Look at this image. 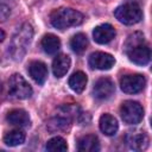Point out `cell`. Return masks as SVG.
I'll return each mask as SVG.
<instances>
[{"mask_svg": "<svg viewBox=\"0 0 152 152\" xmlns=\"http://www.w3.org/2000/svg\"><path fill=\"white\" fill-rule=\"evenodd\" d=\"M8 124L17 127H26L30 125V116L24 109H13L6 116Z\"/></svg>", "mask_w": 152, "mask_h": 152, "instance_id": "15", "label": "cell"}, {"mask_svg": "<svg viewBox=\"0 0 152 152\" xmlns=\"http://www.w3.org/2000/svg\"><path fill=\"white\" fill-rule=\"evenodd\" d=\"M145 84H146V80L140 74L125 75L120 80V87L122 91L127 94H135L141 91L145 88Z\"/></svg>", "mask_w": 152, "mask_h": 152, "instance_id": "7", "label": "cell"}, {"mask_svg": "<svg viewBox=\"0 0 152 152\" xmlns=\"http://www.w3.org/2000/svg\"><path fill=\"white\" fill-rule=\"evenodd\" d=\"M45 148L51 152H63L68 150V145L62 137H55L46 142Z\"/></svg>", "mask_w": 152, "mask_h": 152, "instance_id": "22", "label": "cell"}, {"mask_svg": "<svg viewBox=\"0 0 152 152\" xmlns=\"http://www.w3.org/2000/svg\"><path fill=\"white\" fill-rule=\"evenodd\" d=\"M10 12H11V11H10V8H8L6 5L2 4V5L0 6V17H1V20H2V21H5V20L7 19V17L10 15Z\"/></svg>", "mask_w": 152, "mask_h": 152, "instance_id": "23", "label": "cell"}, {"mask_svg": "<svg viewBox=\"0 0 152 152\" xmlns=\"http://www.w3.org/2000/svg\"><path fill=\"white\" fill-rule=\"evenodd\" d=\"M114 90L115 88H114V83L112 82V80L107 77H102L95 82L94 88H93V94L99 100H107L114 94Z\"/></svg>", "mask_w": 152, "mask_h": 152, "instance_id": "10", "label": "cell"}, {"mask_svg": "<svg viewBox=\"0 0 152 152\" xmlns=\"http://www.w3.org/2000/svg\"><path fill=\"white\" fill-rule=\"evenodd\" d=\"M32 37H33V30L32 26L28 24H23L17 30V32L12 37L11 45L8 49V52L14 61H20L25 56L27 48L32 40Z\"/></svg>", "mask_w": 152, "mask_h": 152, "instance_id": "2", "label": "cell"}, {"mask_svg": "<svg viewBox=\"0 0 152 152\" xmlns=\"http://www.w3.org/2000/svg\"><path fill=\"white\" fill-rule=\"evenodd\" d=\"M114 15L120 23L125 25H133L142 19V11L135 2H126L116 7V10L114 11Z\"/></svg>", "mask_w": 152, "mask_h": 152, "instance_id": "4", "label": "cell"}, {"mask_svg": "<svg viewBox=\"0 0 152 152\" xmlns=\"http://www.w3.org/2000/svg\"><path fill=\"white\" fill-rule=\"evenodd\" d=\"M0 32H1V42H4V39H5V32H4V30H0Z\"/></svg>", "mask_w": 152, "mask_h": 152, "instance_id": "24", "label": "cell"}, {"mask_svg": "<svg viewBox=\"0 0 152 152\" xmlns=\"http://www.w3.org/2000/svg\"><path fill=\"white\" fill-rule=\"evenodd\" d=\"M72 119L69 118L68 115L59 113L57 116L50 119L46 124V128L50 132H59V131H68L71 126Z\"/></svg>", "mask_w": 152, "mask_h": 152, "instance_id": "13", "label": "cell"}, {"mask_svg": "<svg viewBox=\"0 0 152 152\" xmlns=\"http://www.w3.org/2000/svg\"><path fill=\"white\" fill-rule=\"evenodd\" d=\"M125 139H126L128 147L134 151H142L148 146V137L146 135L145 132L139 131V129L129 131L126 134Z\"/></svg>", "mask_w": 152, "mask_h": 152, "instance_id": "9", "label": "cell"}, {"mask_svg": "<svg viewBox=\"0 0 152 152\" xmlns=\"http://www.w3.org/2000/svg\"><path fill=\"white\" fill-rule=\"evenodd\" d=\"M42 48L48 55H55L61 48V40L57 36L48 33L42 39Z\"/></svg>", "mask_w": 152, "mask_h": 152, "instance_id": "18", "label": "cell"}, {"mask_svg": "<svg viewBox=\"0 0 152 152\" xmlns=\"http://www.w3.org/2000/svg\"><path fill=\"white\" fill-rule=\"evenodd\" d=\"M77 150L80 152H97L100 150V142L96 135L87 134L77 140Z\"/></svg>", "mask_w": 152, "mask_h": 152, "instance_id": "14", "label": "cell"}, {"mask_svg": "<svg viewBox=\"0 0 152 152\" xmlns=\"http://www.w3.org/2000/svg\"><path fill=\"white\" fill-rule=\"evenodd\" d=\"M151 127H152V119H151Z\"/></svg>", "mask_w": 152, "mask_h": 152, "instance_id": "25", "label": "cell"}, {"mask_svg": "<svg viewBox=\"0 0 152 152\" xmlns=\"http://www.w3.org/2000/svg\"><path fill=\"white\" fill-rule=\"evenodd\" d=\"M70 46L74 52L76 53H83L88 46V39L86 37V34L83 33H76L71 40H70Z\"/></svg>", "mask_w": 152, "mask_h": 152, "instance_id": "20", "label": "cell"}, {"mask_svg": "<svg viewBox=\"0 0 152 152\" xmlns=\"http://www.w3.org/2000/svg\"><path fill=\"white\" fill-rule=\"evenodd\" d=\"M28 74L38 84H44L48 78V68L40 61H33L28 65Z\"/></svg>", "mask_w": 152, "mask_h": 152, "instance_id": "12", "label": "cell"}, {"mask_svg": "<svg viewBox=\"0 0 152 152\" xmlns=\"http://www.w3.org/2000/svg\"><path fill=\"white\" fill-rule=\"evenodd\" d=\"M24 141H25V134H24V132H21L19 129L10 131L4 137V142L7 146H18V145L23 144Z\"/></svg>", "mask_w": 152, "mask_h": 152, "instance_id": "21", "label": "cell"}, {"mask_svg": "<svg viewBox=\"0 0 152 152\" xmlns=\"http://www.w3.org/2000/svg\"><path fill=\"white\" fill-rule=\"evenodd\" d=\"M70 68V57L68 55H57L52 62V72L56 77H63Z\"/></svg>", "mask_w": 152, "mask_h": 152, "instance_id": "16", "label": "cell"}, {"mask_svg": "<svg viewBox=\"0 0 152 152\" xmlns=\"http://www.w3.org/2000/svg\"><path fill=\"white\" fill-rule=\"evenodd\" d=\"M8 94L18 100L27 99L32 95V88L28 82L19 74H13L7 82Z\"/></svg>", "mask_w": 152, "mask_h": 152, "instance_id": "5", "label": "cell"}, {"mask_svg": "<svg viewBox=\"0 0 152 152\" xmlns=\"http://www.w3.org/2000/svg\"><path fill=\"white\" fill-rule=\"evenodd\" d=\"M120 115L124 122L128 125H137L142 120L144 109L139 102L128 100L125 101L120 107Z\"/></svg>", "mask_w": 152, "mask_h": 152, "instance_id": "6", "label": "cell"}, {"mask_svg": "<svg viewBox=\"0 0 152 152\" xmlns=\"http://www.w3.org/2000/svg\"><path fill=\"white\" fill-rule=\"evenodd\" d=\"M83 14L72 8L61 7L50 14V23L58 30H65L71 26H77L83 23Z\"/></svg>", "mask_w": 152, "mask_h": 152, "instance_id": "3", "label": "cell"}, {"mask_svg": "<svg viewBox=\"0 0 152 152\" xmlns=\"http://www.w3.org/2000/svg\"><path fill=\"white\" fill-rule=\"evenodd\" d=\"M125 51L131 62L138 65H145L151 61L152 50L144 42V36L139 32L131 34L125 44Z\"/></svg>", "mask_w": 152, "mask_h": 152, "instance_id": "1", "label": "cell"}, {"mask_svg": "<svg viewBox=\"0 0 152 152\" xmlns=\"http://www.w3.org/2000/svg\"><path fill=\"white\" fill-rule=\"evenodd\" d=\"M87 75L83 71H75L69 78V87L75 93H82L87 86Z\"/></svg>", "mask_w": 152, "mask_h": 152, "instance_id": "19", "label": "cell"}, {"mask_svg": "<svg viewBox=\"0 0 152 152\" xmlns=\"http://www.w3.org/2000/svg\"><path fill=\"white\" fill-rule=\"evenodd\" d=\"M89 65L93 68V69H99V70H109L114 63H115V59L112 55L109 53H106V52H101V51H96V52H93L90 56H89Z\"/></svg>", "mask_w": 152, "mask_h": 152, "instance_id": "8", "label": "cell"}, {"mask_svg": "<svg viewBox=\"0 0 152 152\" xmlns=\"http://www.w3.org/2000/svg\"><path fill=\"white\" fill-rule=\"evenodd\" d=\"M99 125H100V129L106 135H114L116 133V131H118V127H119L116 119L110 114L101 115Z\"/></svg>", "mask_w": 152, "mask_h": 152, "instance_id": "17", "label": "cell"}, {"mask_svg": "<svg viewBox=\"0 0 152 152\" xmlns=\"http://www.w3.org/2000/svg\"><path fill=\"white\" fill-rule=\"evenodd\" d=\"M115 37V28L110 24H102L94 28L93 38L99 44H107Z\"/></svg>", "mask_w": 152, "mask_h": 152, "instance_id": "11", "label": "cell"}]
</instances>
